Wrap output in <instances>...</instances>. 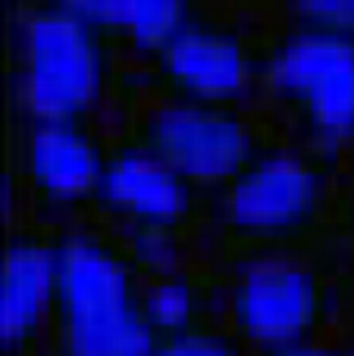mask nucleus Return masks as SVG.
Here are the masks:
<instances>
[{
  "mask_svg": "<svg viewBox=\"0 0 354 356\" xmlns=\"http://www.w3.org/2000/svg\"><path fill=\"white\" fill-rule=\"evenodd\" d=\"M140 291L126 243L86 229L51 237L47 356H149Z\"/></svg>",
  "mask_w": 354,
  "mask_h": 356,
  "instance_id": "nucleus-1",
  "label": "nucleus"
},
{
  "mask_svg": "<svg viewBox=\"0 0 354 356\" xmlns=\"http://www.w3.org/2000/svg\"><path fill=\"white\" fill-rule=\"evenodd\" d=\"M109 40L51 0H38L17 22V84L34 122H84L109 76Z\"/></svg>",
  "mask_w": 354,
  "mask_h": 356,
  "instance_id": "nucleus-2",
  "label": "nucleus"
},
{
  "mask_svg": "<svg viewBox=\"0 0 354 356\" xmlns=\"http://www.w3.org/2000/svg\"><path fill=\"white\" fill-rule=\"evenodd\" d=\"M312 147L258 151L223 185L220 216L239 241L268 252L314 237L331 208V159Z\"/></svg>",
  "mask_w": 354,
  "mask_h": 356,
  "instance_id": "nucleus-3",
  "label": "nucleus"
},
{
  "mask_svg": "<svg viewBox=\"0 0 354 356\" xmlns=\"http://www.w3.org/2000/svg\"><path fill=\"white\" fill-rule=\"evenodd\" d=\"M260 82L306 147L337 155L354 147V38L293 26L262 55Z\"/></svg>",
  "mask_w": 354,
  "mask_h": 356,
  "instance_id": "nucleus-4",
  "label": "nucleus"
},
{
  "mask_svg": "<svg viewBox=\"0 0 354 356\" xmlns=\"http://www.w3.org/2000/svg\"><path fill=\"white\" fill-rule=\"evenodd\" d=\"M335 306L329 275L287 252L250 260L227 293V327L252 350L316 341Z\"/></svg>",
  "mask_w": 354,
  "mask_h": 356,
  "instance_id": "nucleus-5",
  "label": "nucleus"
},
{
  "mask_svg": "<svg viewBox=\"0 0 354 356\" xmlns=\"http://www.w3.org/2000/svg\"><path fill=\"white\" fill-rule=\"evenodd\" d=\"M130 143L195 187L225 185L260 151L246 118L229 105L157 99L130 128Z\"/></svg>",
  "mask_w": 354,
  "mask_h": 356,
  "instance_id": "nucleus-6",
  "label": "nucleus"
},
{
  "mask_svg": "<svg viewBox=\"0 0 354 356\" xmlns=\"http://www.w3.org/2000/svg\"><path fill=\"white\" fill-rule=\"evenodd\" d=\"M149 61L157 99L229 107L250 90L262 70V57L235 30L195 17Z\"/></svg>",
  "mask_w": 354,
  "mask_h": 356,
  "instance_id": "nucleus-7",
  "label": "nucleus"
},
{
  "mask_svg": "<svg viewBox=\"0 0 354 356\" xmlns=\"http://www.w3.org/2000/svg\"><path fill=\"white\" fill-rule=\"evenodd\" d=\"M92 197L130 227L157 225L181 231L195 210V185L132 143L107 153Z\"/></svg>",
  "mask_w": 354,
  "mask_h": 356,
  "instance_id": "nucleus-8",
  "label": "nucleus"
},
{
  "mask_svg": "<svg viewBox=\"0 0 354 356\" xmlns=\"http://www.w3.org/2000/svg\"><path fill=\"white\" fill-rule=\"evenodd\" d=\"M51 293V239L11 231L0 268V339L5 356H36L47 331Z\"/></svg>",
  "mask_w": 354,
  "mask_h": 356,
  "instance_id": "nucleus-9",
  "label": "nucleus"
},
{
  "mask_svg": "<svg viewBox=\"0 0 354 356\" xmlns=\"http://www.w3.org/2000/svg\"><path fill=\"white\" fill-rule=\"evenodd\" d=\"M107 153L84 122H34L24 161L32 191L47 206H72L92 197Z\"/></svg>",
  "mask_w": 354,
  "mask_h": 356,
  "instance_id": "nucleus-10",
  "label": "nucleus"
},
{
  "mask_svg": "<svg viewBox=\"0 0 354 356\" xmlns=\"http://www.w3.org/2000/svg\"><path fill=\"white\" fill-rule=\"evenodd\" d=\"M216 296L218 291L214 283L179 268L145 279L140 291V312L153 339H159L212 321Z\"/></svg>",
  "mask_w": 354,
  "mask_h": 356,
  "instance_id": "nucleus-11",
  "label": "nucleus"
},
{
  "mask_svg": "<svg viewBox=\"0 0 354 356\" xmlns=\"http://www.w3.org/2000/svg\"><path fill=\"white\" fill-rule=\"evenodd\" d=\"M191 19V0H124L118 34L151 59Z\"/></svg>",
  "mask_w": 354,
  "mask_h": 356,
  "instance_id": "nucleus-12",
  "label": "nucleus"
},
{
  "mask_svg": "<svg viewBox=\"0 0 354 356\" xmlns=\"http://www.w3.org/2000/svg\"><path fill=\"white\" fill-rule=\"evenodd\" d=\"M126 248L143 279H153L181 268L183 241L179 229L157 225L130 227Z\"/></svg>",
  "mask_w": 354,
  "mask_h": 356,
  "instance_id": "nucleus-13",
  "label": "nucleus"
},
{
  "mask_svg": "<svg viewBox=\"0 0 354 356\" xmlns=\"http://www.w3.org/2000/svg\"><path fill=\"white\" fill-rule=\"evenodd\" d=\"M246 343L214 321L200 323L159 339H153L149 356H246Z\"/></svg>",
  "mask_w": 354,
  "mask_h": 356,
  "instance_id": "nucleus-14",
  "label": "nucleus"
},
{
  "mask_svg": "<svg viewBox=\"0 0 354 356\" xmlns=\"http://www.w3.org/2000/svg\"><path fill=\"white\" fill-rule=\"evenodd\" d=\"M293 26L354 38V0H283Z\"/></svg>",
  "mask_w": 354,
  "mask_h": 356,
  "instance_id": "nucleus-15",
  "label": "nucleus"
},
{
  "mask_svg": "<svg viewBox=\"0 0 354 356\" xmlns=\"http://www.w3.org/2000/svg\"><path fill=\"white\" fill-rule=\"evenodd\" d=\"M51 3L74 13L76 17L84 19L111 38L120 30L124 0H51Z\"/></svg>",
  "mask_w": 354,
  "mask_h": 356,
  "instance_id": "nucleus-16",
  "label": "nucleus"
},
{
  "mask_svg": "<svg viewBox=\"0 0 354 356\" xmlns=\"http://www.w3.org/2000/svg\"><path fill=\"white\" fill-rule=\"evenodd\" d=\"M333 210H335V220L339 227V233L348 241V245L354 250V178L337 191L333 200Z\"/></svg>",
  "mask_w": 354,
  "mask_h": 356,
  "instance_id": "nucleus-17",
  "label": "nucleus"
},
{
  "mask_svg": "<svg viewBox=\"0 0 354 356\" xmlns=\"http://www.w3.org/2000/svg\"><path fill=\"white\" fill-rule=\"evenodd\" d=\"M254 356H337L335 348L321 346L319 341H302L291 346H279V348H262L254 350Z\"/></svg>",
  "mask_w": 354,
  "mask_h": 356,
  "instance_id": "nucleus-18",
  "label": "nucleus"
},
{
  "mask_svg": "<svg viewBox=\"0 0 354 356\" xmlns=\"http://www.w3.org/2000/svg\"><path fill=\"white\" fill-rule=\"evenodd\" d=\"M335 354L337 356H354V331H350L348 337L335 348Z\"/></svg>",
  "mask_w": 354,
  "mask_h": 356,
  "instance_id": "nucleus-19",
  "label": "nucleus"
}]
</instances>
